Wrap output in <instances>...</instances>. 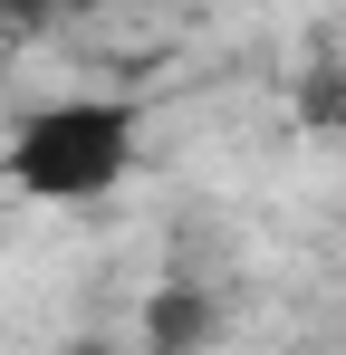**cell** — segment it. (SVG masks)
<instances>
[{
  "instance_id": "obj_1",
  "label": "cell",
  "mask_w": 346,
  "mask_h": 355,
  "mask_svg": "<svg viewBox=\"0 0 346 355\" xmlns=\"http://www.w3.org/2000/svg\"><path fill=\"white\" fill-rule=\"evenodd\" d=\"M135 154H145V106L87 87V96H49L10 125L0 173H10V192H29L49 211H87L135 173Z\"/></svg>"
},
{
  "instance_id": "obj_2",
  "label": "cell",
  "mask_w": 346,
  "mask_h": 355,
  "mask_svg": "<svg viewBox=\"0 0 346 355\" xmlns=\"http://www.w3.org/2000/svg\"><path fill=\"white\" fill-rule=\"evenodd\" d=\"M222 327H231V307L202 279H164V288L145 297V355H212Z\"/></svg>"
},
{
  "instance_id": "obj_3",
  "label": "cell",
  "mask_w": 346,
  "mask_h": 355,
  "mask_svg": "<svg viewBox=\"0 0 346 355\" xmlns=\"http://www.w3.org/2000/svg\"><path fill=\"white\" fill-rule=\"evenodd\" d=\"M318 125H346V77H308V96H298Z\"/></svg>"
},
{
  "instance_id": "obj_4",
  "label": "cell",
  "mask_w": 346,
  "mask_h": 355,
  "mask_svg": "<svg viewBox=\"0 0 346 355\" xmlns=\"http://www.w3.org/2000/svg\"><path fill=\"white\" fill-rule=\"evenodd\" d=\"M39 19H58V0H0V29H10V39H29Z\"/></svg>"
},
{
  "instance_id": "obj_5",
  "label": "cell",
  "mask_w": 346,
  "mask_h": 355,
  "mask_svg": "<svg viewBox=\"0 0 346 355\" xmlns=\"http://www.w3.org/2000/svg\"><path fill=\"white\" fill-rule=\"evenodd\" d=\"M58 10H106V0H58Z\"/></svg>"
},
{
  "instance_id": "obj_6",
  "label": "cell",
  "mask_w": 346,
  "mask_h": 355,
  "mask_svg": "<svg viewBox=\"0 0 346 355\" xmlns=\"http://www.w3.org/2000/svg\"><path fill=\"white\" fill-rule=\"evenodd\" d=\"M77 355H115V346H97V336H87V346H77Z\"/></svg>"
}]
</instances>
